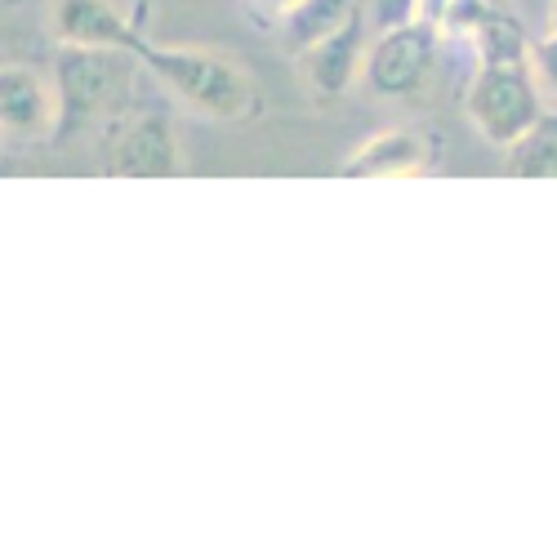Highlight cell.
<instances>
[{
    "label": "cell",
    "mask_w": 557,
    "mask_h": 557,
    "mask_svg": "<svg viewBox=\"0 0 557 557\" xmlns=\"http://www.w3.org/2000/svg\"><path fill=\"white\" fill-rule=\"evenodd\" d=\"M478 45V76L469 89V116L478 134L495 148H508L540 121V81L531 72V40L522 23L491 10L473 27Z\"/></svg>",
    "instance_id": "obj_1"
},
{
    "label": "cell",
    "mask_w": 557,
    "mask_h": 557,
    "mask_svg": "<svg viewBox=\"0 0 557 557\" xmlns=\"http://www.w3.org/2000/svg\"><path fill=\"white\" fill-rule=\"evenodd\" d=\"M134 59L144 63L174 99L214 116V121H246L259 108L255 81L223 54L210 50H178V45H152L148 36L134 45Z\"/></svg>",
    "instance_id": "obj_2"
},
{
    "label": "cell",
    "mask_w": 557,
    "mask_h": 557,
    "mask_svg": "<svg viewBox=\"0 0 557 557\" xmlns=\"http://www.w3.org/2000/svg\"><path fill=\"white\" fill-rule=\"evenodd\" d=\"M125 50H85V45H63L54 59V95H59V125H54V144H67L76 138L89 121H95L116 81L125 76Z\"/></svg>",
    "instance_id": "obj_3"
},
{
    "label": "cell",
    "mask_w": 557,
    "mask_h": 557,
    "mask_svg": "<svg viewBox=\"0 0 557 557\" xmlns=\"http://www.w3.org/2000/svg\"><path fill=\"white\" fill-rule=\"evenodd\" d=\"M442 27L429 18H410L401 27L380 32V40L366 54V85L375 99H410L437 67Z\"/></svg>",
    "instance_id": "obj_4"
},
{
    "label": "cell",
    "mask_w": 557,
    "mask_h": 557,
    "mask_svg": "<svg viewBox=\"0 0 557 557\" xmlns=\"http://www.w3.org/2000/svg\"><path fill=\"white\" fill-rule=\"evenodd\" d=\"M108 174L112 178H178L183 157H178V134H174L170 112H161V108L138 112L116 134Z\"/></svg>",
    "instance_id": "obj_5"
},
{
    "label": "cell",
    "mask_w": 557,
    "mask_h": 557,
    "mask_svg": "<svg viewBox=\"0 0 557 557\" xmlns=\"http://www.w3.org/2000/svg\"><path fill=\"white\" fill-rule=\"evenodd\" d=\"M366 5H357L348 14V23L339 32H331L321 45H312V50L299 59L308 85L317 89V95H326V99H339L344 89L352 85V76L366 67Z\"/></svg>",
    "instance_id": "obj_6"
},
{
    "label": "cell",
    "mask_w": 557,
    "mask_h": 557,
    "mask_svg": "<svg viewBox=\"0 0 557 557\" xmlns=\"http://www.w3.org/2000/svg\"><path fill=\"white\" fill-rule=\"evenodd\" d=\"M54 32L63 45H85V50H125L134 54V45L144 40L116 5L108 0H59L54 5Z\"/></svg>",
    "instance_id": "obj_7"
},
{
    "label": "cell",
    "mask_w": 557,
    "mask_h": 557,
    "mask_svg": "<svg viewBox=\"0 0 557 557\" xmlns=\"http://www.w3.org/2000/svg\"><path fill=\"white\" fill-rule=\"evenodd\" d=\"M0 121L14 138H40L59 125V95L27 67L0 72Z\"/></svg>",
    "instance_id": "obj_8"
},
{
    "label": "cell",
    "mask_w": 557,
    "mask_h": 557,
    "mask_svg": "<svg viewBox=\"0 0 557 557\" xmlns=\"http://www.w3.org/2000/svg\"><path fill=\"white\" fill-rule=\"evenodd\" d=\"M429 165V144L414 129H384L344 161V178H410Z\"/></svg>",
    "instance_id": "obj_9"
},
{
    "label": "cell",
    "mask_w": 557,
    "mask_h": 557,
    "mask_svg": "<svg viewBox=\"0 0 557 557\" xmlns=\"http://www.w3.org/2000/svg\"><path fill=\"white\" fill-rule=\"evenodd\" d=\"M352 10H357V0H299L290 14L276 18V36H282L286 54L304 59L312 45H321L331 32H339Z\"/></svg>",
    "instance_id": "obj_10"
},
{
    "label": "cell",
    "mask_w": 557,
    "mask_h": 557,
    "mask_svg": "<svg viewBox=\"0 0 557 557\" xmlns=\"http://www.w3.org/2000/svg\"><path fill=\"white\" fill-rule=\"evenodd\" d=\"M504 152L513 178H557V112H540V121Z\"/></svg>",
    "instance_id": "obj_11"
},
{
    "label": "cell",
    "mask_w": 557,
    "mask_h": 557,
    "mask_svg": "<svg viewBox=\"0 0 557 557\" xmlns=\"http://www.w3.org/2000/svg\"><path fill=\"white\" fill-rule=\"evenodd\" d=\"M531 72L544 95L557 103V32H548L544 40H531Z\"/></svg>",
    "instance_id": "obj_12"
},
{
    "label": "cell",
    "mask_w": 557,
    "mask_h": 557,
    "mask_svg": "<svg viewBox=\"0 0 557 557\" xmlns=\"http://www.w3.org/2000/svg\"><path fill=\"white\" fill-rule=\"evenodd\" d=\"M366 10H370V23H375L380 32H388V27L420 18V0H370Z\"/></svg>",
    "instance_id": "obj_13"
},
{
    "label": "cell",
    "mask_w": 557,
    "mask_h": 557,
    "mask_svg": "<svg viewBox=\"0 0 557 557\" xmlns=\"http://www.w3.org/2000/svg\"><path fill=\"white\" fill-rule=\"evenodd\" d=\"M450 5L455 0H420V18H429V23H446V14H450Z\"/></svg>",
    "instance_id": "obj_14"
},
{
    "label": "cell",
    "mask_w": 557,
    "mask_h": 557,
    "mask_svg": "<svg viewBox=\"0 0 557 557\" xmlns=\"http://www.w3.org/2000/svg\"><path fill=\"white\" fill-rule=\"evenodd\" d=\"M299 5V0H263V10L272 14V18H282V14H290Z\"/></svg>",
    "instance_id": "obj_15"
},
{
    "label": "cell",
    "mask_w": 557,
    "mask_h": 557,
    "mask_svg": "<svg viewBox=\"0 0 557 557\" xmlns=\"http://www.w3.org/2000/svg\"><path fill=\"white\" fill-rule=\"evenodd\" d=\"M548 27L557 32V0H553V10H548Z\"/></svg>",
    "instance_id": "obj_16"
}]
</instances>
